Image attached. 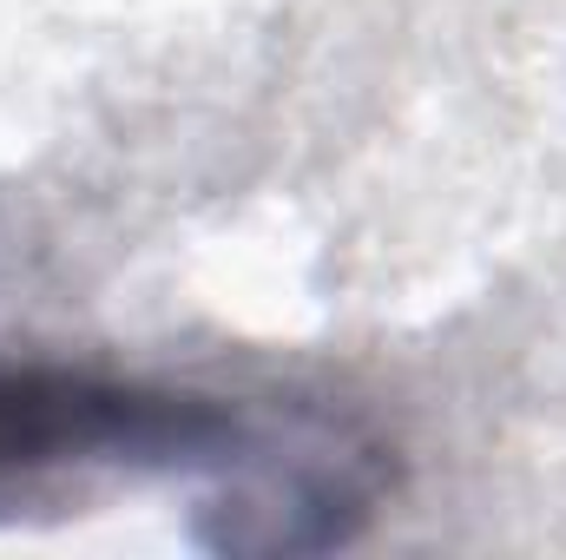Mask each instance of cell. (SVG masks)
<instances>
[{
    "label": "cell",
    "instance_id": "cell-1",
    "mask_svg": "<svg viewBox=\"0 0 566 560\" xmlns=\"http://www.w3.org/2000/svg\"><path fill=\"white\" fill-rule=\"evenodd\" d=\"M277 442L244 409L185 390L106 383L86 370H0V488L53 468H231Z\"/></svg>",
    "mask_w": 566,
    "mask_h": 560
}]
</instances>
